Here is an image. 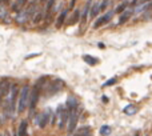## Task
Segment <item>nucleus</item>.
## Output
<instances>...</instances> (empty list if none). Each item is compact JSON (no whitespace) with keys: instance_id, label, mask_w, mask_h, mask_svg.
<instances>
[{"instance_id":"f257e3e1","label":"nucleus","mask_w":152,"mask_h":136,"mask_svg":"<svg viewBox=\"0 0 152 136\" xmlns=\"http://www.w3.org/2000/svg\"><path fill=\"white\" fill-rule=\"evenodd\" d=\"M18 94H19V87L18 84H11L10 91L4 97V118L10 119L13 118L16 110V102H18Z\"/></svg>"},{"instance_id":"f03ea898","label":"nucleus","mask_w":152,"mask_h":136,"mask_svg":"<svg viewBox=\"0 0 152 136\" xmlns=\"http://www.w3.org/2000/svg\"><path fill=\"white\" fill-rule=\"evenodd\" d=\"M29 87L28 86H24L23 88L20 89L19 92V99H18V108H16V112L21 113L23 111H26L27 105L29 103Z\"/></svg>"},{"instance_id":"7ed1b4c3","label":"nucleus","mask_w":152,"mask_h":136,"mask_svg":"<svg viewBox=\"0 0 152 136\" xmlns=\"http://www.w3.org/2000/svg\"><path fill=\"white\" fill-rule=\"evenodd\" d=\"M68 119H69V110L68 108H59L56 111V115H53L52 120L55 123V120L59 121V128L63 129L66 127V123H68Z\"/></svg>"},{"instance_id":"20e7f679","label":"nucleus","mask_w":152,"mask_h":136,"mask_svg":"<svg viewBox=\"0 0 152 136\" xmlns=\"http://www.w3.org/2000/svg\"><path fill=\"white\" fill-rule=\"evenodd\" d=\"M79 116H80V111L77 110V107L74 108V110H69V119H68V126H67L68 134H72L75 131L76 124L79 121Z\"/></svg>"},{"instance_id":"39448f33","label":"nucleus","mask_w":152,"mask_h":136,"mask_svg":"<svg viewBox=\"0 0 152 136\" xmlns=\"http://www.w3.org/2000/svg\"><path fill=\"white\" fill-rule=\"evenodd\" d=\"M39 96H40V87L39 84H36V86L34 87V89L31 91V94H29V110H35V107H36L37 104V100H39Z\"/></svg>"},{"instance_id":"423d86ee","label":"nucleus","mask_w":152,"mask_h":136,"mask_svg":"<svg viewBox=\"0 0 152 136\" xmlns=\"http://www.w3.org/2000/svg\"><path fill=\"white\" fill-rule=\"evenodd\" d=\"M51 119V110H45L44 112L39 113V115L36 116V124L39 126V128H44L45 126L48 124V121H50Z\"/></svg>"},{"instance_id":"0eeeda50","label":"nucleus","mask_w":152,"mask_h":136,"mask_svg":"<svg viewBox=\"0 0 152 136\" xmlns=\"http://www.w3.org/2000/svg\"><path fill=\"white\" fill-rule=\"evenodd\" d=\"M10 87H11L10 80L4 79V80L0 81V104H1V102L4 100V97H5V95L8 94V91H10Z\"/></svg>"},{"instance_id":"6e6552de","label":"nucleus","mask_w":152,"mask_h":136,"mask_svg":"<svg viewBox=\"0 0 152 136\" xmlns=\"http://www.w3.org/2000/svg\"><path fill=\"white\" fill-rule=\"evenodd\" d=\"M112 15H113V12H108V13H105L104 16H100V18H97V20L94 23V28H100L102 26L107 24L108 21L112 19Z\"/></svg>"},{"instance_id":"1a4fd4ad","label":"nucleus","mask_w":152,"mask_h":136,"mask_svg":"<svg viewBox=\"0 0 152 136\" xmlns=\"http://www.w3.org/2000/svg\"><path fill=\"white\" fill-rule=\"evenodd\" d=\"M27 128H28V123H27V120H23L20 123V126H19L18 135L19 136H28V131H27Z\"/></svg>"},{"instance_id":"9d476101","label":"nucleus","mask_w":152,"mask_h":136,"mask_svg":"<svg viewBox=\"0 0 152 136\" xmlns=\"http://www.w3.org/2000/svg\"><path fill=\"white\" fill-rule=\"evenodd\" d=\"M67 15H68V10H64L60 12V15H59V18H58V21H56V27H58V28H60L64 24V20H66Z\"/></svg>"},{"instance_id":"9b49d317","label":"nucleus","mask_w":152,"mask_h":136,"mask_svg":"<svg viewBox=\"0 0 152 136\" xmlns=\"http://www.w3.org/2000/svg\"><path fill=\"white\" fill-rule=\"evenodd\" d=\"M100 11H102L100 10V3H94V4L91 5V10H89V16H91V18H96Z\"/></svg>"},{"instance_id":"f8f14e48","label":"nucleus","mask_w":152,"mask_h":136,"mask_svg":"<svg viewBox=\"0 0 152 136\" xmlns=\"http://www.w3.org/2000/svg\"><path fill=\"white\" fill-rule=\"evenodd\" d=\"M26 3H27V0H16L15 3H13V5H12V10L13 11H20V10H23V7L26 5Z\"/></svg>"},{"instance_id":"ddd939ff","label":"nucleus","mask_w":152,"mask_h":136,"mask_svg":"<svg viewBox=\"0 0 152 136\" xmlns=\"http://www.w3.org/2000/svg\"><path fill=\"white\" fill-rule=\"evenodd\" d=\"M83 60L86 61L87 64H89V66H95V64L99 63V60H97L96 58H92L91 55H84L83 56Z\"/></svg>"},{"instance_id":"4468645a","label":"nucleus","mask_w":152,"mask_h":136,"mask_svg":"<svg viewBox=\"0 0 152 136\" xmlns=\"http://www.w3.org/2000/svg\"><path fill=\"white\" fill-rule=\"evenodd\" d=\"M91 0H89L88 3H87V5H86V8H84V12H83V15H81V23H84V21L87 20V16H88V13H89V10H91Z\"/></svg>"},{"instance_id":"2eb2a0df","label":"nucleus","mask_w":152,"mask_h":136,"mask_svg":"<svg viewBox=\"0 0 152 136\" xmlns=\"http://www.w3.org/2000/svg\"><path fill=\"white\" fill-rule=\"evenodd\" d=\"M89 134H91V132H89V127H83V128L76 131L75 136H89Z\"/></svg>"},{"instance_id":"dca6fc26","label":"nucleus","mask_w":152,"mask_h":136,"mask_svg":"<svg viewBox=\"0 0 152 136\" xmlns=\"http://www.w3.org/2000/svg\"><path fill=\"white\" fill-rule=\"evenodd\" d=\"M66 107L68 108V110H74V108H76V107H77V102H76V99H74V97H69V99L67 100Z\"/></svg>"},{"instance_id":"f3484780","label":"nucleus","mask_w":152,"mask_h":136,"mask_svg":"<svg viewBox=\"0 0 152 136\" xmlns=\"http://www.w3.org/2000/svg\"><path fill=\"white\" fill-rule=\"evenodd\" d=\"M123 112L126 113V115H134V113H136V107L132 105V104H129V105H127V107L124 108Z\"/></svg>"},{"instance_id":"a211bd4d","label":"nucleus","mask_w":152,"mask_h":136,"mask_svg":"<svg viewBox=\"0 0 152 136\" xmlns=\"http://www.w3.org/2000/svg\"><path fill=\"white\" fill-rule=\"evenodd\" d=\"M100 135H102V136L111 135V127L110 126H103L102 128H100Z\"/></svg>"},{"instance_id":"6ab92c4d","label":"nucleus","mask_w":152,"mask_h":136,"mask_svg":"<svg viewBox=\"0 0 152 136\" xmlns=\"http://www.w3.org/2000/svg\"><path fill=\"white\" fill-rule=\"evenodd\" d=\"M129 15H131V13L128 12V11H126V12L123 13V15L120 16V19H119V24H123V23H126L127 20H128V18H129Z\"/></svg>"},{"instance_id":"aec40b11","label":"nucleus","mask_w":152,"mask_h":136,"mask_svg":"<svg viewBox=\"0 0 152 136\" xmlns=\"http://www.w3.org/2000/svg\"><path fill=\"white\" fill-rule=\"evenodd\" d=\"M53 3H55V0H48V1H47V7H45V12H47V16L50 15L51 10H52Z\"/></svg>"},{"instance_id":"412c9836","label":"nucleus","mask_w":152,"mask_h":136,"mask_svg":"<svg viewBox=\"0 0 152 136\" xmlns=\"http://www.w3.org/2000/svg\"><path fill=\"white\" fill-rule=\"evenodd\" d=\"M79 18H80V12H79L77 10H76L75 12H74V16H72V19L69 20V24H74L75 21H77V20H79Z\"/></svg>"},{"instance_id":"4be33fe9","label":"nucleus","mask_w":152,"mask_h":136,"mask_svg":"<svg viewBox=\"0 0 152 136\" xmlns=\"http://www.w3.org/2000/svg\"><path fill=\"white\" fill-rule=\"evenodd\" d=\"M126 7H127V4H126V3H123V4H120L118 8H116V12H118V13H121L124 10H126Z\"/></svg>"},{"instance_id":"5701e85b","label":"nucleus","mask_w":152,"mask_h":136,"mask_svg":"<svg viewBox=\"0 0 152 136\" xmlns=\"http://www.w3.org/2000/svg\"><path fill=\"white\" fill-rule=\"evenodd\" d=\"M116 83V78H113V79H111V80H108V81H105L104 84H103V87H108V86H113V84Z\"/></svg>"},{"instance_id":"b1692460","label":"nucleus","mask_w":152,"mask_h":136,"mask_svg":"<svg viewBox=\"0 0 152 136\" xmlns=\"http://www.w3.org/2000/svg\"><path fill=\"white\" fill-rule=\"evenodd\" d=\"M107 4H108V0H104V1H102L100 3V10H105V7H107Z\"/></svg>"},{"instance_id":"393cba45","label":"nucleus","mask_w":152,"mask_h":136,"mask_svg":"<svg viewBox=\"0 0 152 136\" xmlns=\"http://www.w3.org/2000/svg\"><path fill=\"white\" fill-rule=\"evenodd\" d=\"M75 1H76V0H71V1H69V7H68V11H69V10H74Z\"/></svg>"},{"instance_id":"a878e982","label":"nucleus","mask_w":152,"mask_h":136,"mask_svg":"<svg viewBox=\"0 0 152 136\" xmlns=\"http://www.w3.org/2000/svg\"><path fill=\"white\" fill-rule=\"evenodd\" d=\"M37 55H39V53H34V55H28V56H27L26 59H31V58H35V56H37Z\"/></svg>"},{"instance_id":"bb28decb","label":"nucleus","mask_w":152,"mask_h":136,"mask_svg":"<svg viewBox=\"0 0 152 136\" xmlns=\"http://www.w3.org/2000/svg\"><path fill=\"white\" fill-rule=\"evenodd\" d=\"M103 102L107 103V102H108V97H107V96H103Z\"/></svg>"},{"instance_id":"cd10ccee","label":"nucleus","mask_w":152,"mask_h":136,"mask_svg":"<svg viewBox=\"0 0 152 136\" xmlns=\"http://www.w3.org/2000/svg\"><path fill=\"white\" fill-rule=\"evenodd\" d=\"M3 136H11V134H10V131H5V132H4V135H3Z\"/></svg>"},{"instance_id":"c85d7f7f","label":"nucleus","mask_w":152,"mask_h":136,"mask_svg":"<svg viewBox=\"0 0 152 136\" xmlns=\"http://www.w3.org/2000/svg\"><path fill=\"white\" fill-rule=\"evenodd\" d=\"M0 1H1V3H7L8 0H0Z\"/></svg>"},{"instance_id":"c756f323","label":"nucleus","mask_w":152,"mask_h":136,"mask_svg":"<svg viewBox=\"0 0 152 136\" xmlns=\"http://www.w3.org/2000/svg\"><path fill=\"white\" fill-rule=\"evenodd\" d=\"M144 1H147V0H140V3H144Z\"/></svg>"},{"instance_id":"7c9ffc66","label":"nucleus","mask_w":152,"mask_h":136,"mask_svg":"<svg viewBox=\"0 0 152 136\" xmlns=\"http://www.w3.org/2000/svg\"><path fill=\"white\" fill-rule=\"evenodd\" d=\"M134 3H136V0H134Z\"/></svg>"},{"instance_id":"2f4dec72","label":"nucleus","mask_w":152,"mask_h":136,"mask_svg":"<svg viewBox=\"0 0 152 136\" xmlns=\"http://www.w3.org/2000/svg\"><path fill=\"white\" fill-rule=\"evenodd\" d=\"M0 136H3V135H1V134H0Z\"/></svg>"}]
</instances>
